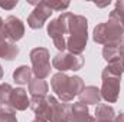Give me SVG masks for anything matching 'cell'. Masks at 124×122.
Instances as JSON below:
<instances>
[{"instance_id": "cell-1", "label": "cell", "mask_w": 124, "mask_h": 122, "mask_svg": "<svg viewBox=\"0 0 124 122\" xmlns=\"http://www.w3.org/2000/svg\"><path fill=\"white\" fill-rule=\"evenodd\" d=\"M66 50L74 55H81L88 40V20L81 14L66 12Z\"/></svg>"}, {"instance_id": "cell-2", "label": "cell", "mask_w": 124, "mask_h": 122, "mask_svg": "<svg viewBox=\"0 0 124 122\" xmlns=\"http://www.w3.org/2000/svg\"><path fill=\"white\" fill-rule=\"evenodd\" d=\"M124 72V65L121 61L108 63L101 73L102 86H101V98L108 103H114L118 99L120 93V81Z\"/></svg>"}, {"instance_id": "cell-3", "label": "cell", "mask_w": 124, "mask_h": 122, "mask_svg": "<svg viewBox=\"0 0 124 122\" xmlns=\"http://www.w3.org/2000/svg\"><path fill=\"white\" fill-rule=\"evenodd\" d=\"M124 37V23L117 19H108L105 23H100L95 26L93 39L95 43L104 46H118Z\"/></svg>"}, {"instance_id": "cell-4", "label": "cell", "mask_w": 124, "mask_h": 122, "mask_svg": "<svg viewBox=\"0 0 124 122\" xmlns=\"http://www.w3.org/2000/svg\"><path fill=\"white\" fill-rule=\"evenodd\" d=\"M49 50L45 47H35L31 50L32 73L36 79H45L51 75V62Z\"/></svg>"}, {"instance_id": "cell-5", "label": "cell", "mask_w": 124, "mask_h": 122, "mask_svg": "<svg viewBox=\"0 0 124 122\" xmlns=\"http://www.w3.org/2000/svg\"><path fill=\"white\" fill-rule=\"evenodd\" d=\"M48 34L54 42V46L59 50L65 52L66 49V12L61 13L58 19L51 20L48 25Z\"/></svg>"}, {"instance_id": "cell-6", "label": "cell", "mask_w": 124, "mask_h": 122, "mask_svg": "<svg viewBox=\"0 0 124 122\" xmlns=\"http://www.w3.org/2000/svg\"><path fill=\"white\" fill-rule=\"evenodd\" d=\"M82 65L84 59L81 55H74L69 52H59L52 59V66L62 73H65L66 70H79Z\"/></svg>"}, {"instance_id": "cell-7", "label": "cell", "mask_w": 124, "mask_h": 122, "mask_svg": "<svg viewBox=\"0 0 124 122\" xmlns=\"http://www.w3.org/2000/svg\"><path fill=\"white\" fill-rule=\"evenodd\" d=\"M29 3L35 4V9L32 10V13L28 17V25H29L31 29H40L54 12L48 7L45 0L43 1H32L31 0Z\"/></svg>"}, {"instance_id": "cell-8", "label": "cell", "mask_w": 124, "mask_h": 122, "mask_svg": "<svg viewBox=\"0 0 124 122\" xmlns=\"http://www.w3.org/2000/svg\"><path fill=\"white\" fill-rule=\"evenodd\" d=\"M51 86L54 92H56V95L59 96L61 102H71L74 99V95L71 93V86H69V76L66 73L58 72L52 76L51 79Z\"/></svg>"}, {"instance_id": "cell-9", "label": "cell", "mask_w": 124, "mask_h": 122, "mask_svg": "<svg viewBox=\"0 0 124 122\" xmlns=\"http://www.w3.org/2000/svg\"><path fill=\"white\" fill-rule=\"evenodd\" d=\"M51 103L49 122H69L71 119V105L58 101L55 96H48Z\"/></svg>"}, {"instance_id": "cell-10", "label": "cell", "mask_w": 124, "mask_h": 122, "mask_svg": "<svg viewBox=\"0 0 124 122\" xmlns=\"http://www.w3.org/2000/svg\"><path fill=\"white\" fill-rule=\"evenodd\" d=\"M32 111L36 115V119L42 122H48L51 116V103L48 96H32L31 98V105Z\"/></svg>"}, {"instance_id": "cell-11", "label": "cell", "mask_w": 124, "mask_h": 122, "mask_svg": "<svg viewBox=\"0 0 124 122\" xmlns=\"http://www.w3.org/2000/svg\"><path fill=\"white\" fill-rule=\"evenodd\" d=\"M4 30H6V36L7 39L15 43L17 40H20L25 34V25L23 22L16 17V16H9L6 20H4Z\"/></svg>"}, {"instance_id": "cell-12", "label": "cell", "mask_w": 124, "mask_h": 122, "mask_svg": "<svg viewBox=\"0 0 124 122\" xmlns=\"http://www.w3.org/2000/svg\"><path fill=\"white\" fill-rule=\"evenodd\" d=\"M31 105V99L28 98V93L23 88H16L12 91L10 95V106L15 111H25Z\"/></svg>"}, {"instance_id": "cell-13", "label": "cell", "mask_w": 124, "mask_h": 122, "mask_svg": "<svg viewBox=\"0 0 124 122\" xmlns=\"http://www.w3.org/2000/svg\"><path fill=\"white\" fill-rule=\"evenodd\" d=\"M69 122H95V118L90 115L88 106L77 102L71 105V119Z\"/></svg>"}, {"instance_id": "cell-14", "label": "cell", "mask_w": 124, "mask_h": 122, "mask_svg": "<svg viewBox=\"0 0 124 122\" xmlns=\"http://www.w3.org/2000/svg\"><path fill=\"white\" fill-rule=\"evenodd\" d=\"M79 102L84 105H98L101 101V92L97 86H85L79 95Z\"/></svg>"}, {"instance_id": "cell-15", "label": "cell", "mask_w": 124, "mask_h": 122, "mask_svg": "<svg viewBox=\"0 0 124 122\" xmlns=\"http://www.w3.org/2000/svg\"><path fill=\"white\" fill-rule=\"evenodd\" d=\"M94 118H95V122H114L116 112H114L113 106H110L107 103H98Z\"/></svg>"}, {"instance_id": "cell-16", "label": "cell", "mask_w": 124, "mask_h": 122, "mask_svg": "<svg viewBox=\"0 0 124 122\" xmlns=\"http://www.w3.org/2000/svg\"><path fill=\"white\" fill-rule=\"evenodd\" d=\"M19 55V47L12 42H0V59L13 61Z\"/></svg>"}, {"instance_id": "cell-17", "label": "cell", "mask_w": 124, "mask_h": 122, "mask_svg": "<svg viewBox=\"0 0 124 122\" xmlns=\"http://www.w3.org/2000/svg\"><path fill=\"white\" fill-rule=\"evenodd\" d=\"M13 79L19 85H29V82L32 81V68L25 66V65L19 66L13 72Z\"/></svg>"}, {"instance_id": "cell-18", "label": "cell", "mask_w": 124, "mask_h": 122, "mask_svg": "<svg viewBox=\"0 0 124 122\" xmlns=\"http://www.w3.org/2000/svg\"><path fill=\"white\" fill-rule=\"evenodd\" d=\"M48 83L43 79L33 78L29 82V92L32 96H48Z\"/></svg>"}, {"instance_id": "cell-19", "label": "cell", "mask_w": 124, "mask_h": 122, "mask_svg": "<svg viewBox=\"0 0 124 122\" xmlns=\"http://www.w3.org/2000/svg\"><path fill=\"white\" fill-rule=\"evenodd\" d=\"M0 122H17L16 111L9 105H0Z\"/></svg>"}, {"instance_id": "cell-20", "label": "cell", "mask_w": 124, "mask_h": 122, "mask_svg": "<svg viewBox=\"0 0 124 122\" xmlns=\"http://www.w3.org/2000/svg\"><path fill=\"white\" fill-rule=\"evenodd\" d=\"M69 86H71V93L74 96L79 95L81 92L84 91V88H85L84 81L79 76H69Z\"/></svg>"}, {"instance_id": "cell-21", "label": "cell", "mask_w": 124, "mask_h": 122, "mask_svg": "<svg viewBox=\"0 0 124 122\" xmlns=\"http://www.w3.org/2000/svg\"><path fill=\"white\" fill-rule=\"evenodd\" d=\"M12 91H13V88L10 83H1L0 85V105H9L10 106Z\"/></svg>"}, {"instance_id": "cell-22", "label": "cell", "mask_w": 124, "mask_h": 122, "mask_svg": "<svg viewBox=\"0 0 124 122\" xmlns=\"http://www.w3.org/2000/svg\"><path fill=\"white\" fill-rule=\"evenodd\" d=\"M45 3L52 12H65L69 7V1H62V0H45Z\"/></svg>"}, {"instance_id": "cell-23", "label": "cell", "mask_w": 124, "mask_h": 122, "mask_svg": "<svg viewBox=\"0 0 124 122\" xmlns=\"http://www.w3.org/2000/svg\"><path fill=\"white\" fill-rule=\"evenodd\" d=\"M111 19H117L121 23H124V0H118L116 1V9L110 13Z\"/></svg>"}, {"instance_id": "cell-24", "label": "cell", "mask_w": 124, "mask_h": 122, "mask_svg": "<svg viewBox=\"0 0 124 122\" xmlns=\"http://www.w3.org/2000/svg\"><path fill=\"white\" fill-rule=\"evenodd\" d=\"M17 0H10V1H7V0H0V7H3V9H6V10H12L13 7H16L17 6Z\"/></svg>"}, {"instance_id": "cell-25", "label": "cell", "mask_w": 124, "mask_h": 122, "mask_svg": "<svg viewBox=\"0 0 124 122\" xmlns=\"http://www.w3.org/2000/svg\"><path fill=\"white\" fill-rule=\"evenodd\" d=\"M117 50H118V58H120V61L123 62V65H124V37H123V40L120 42V45L117 46Z\"/></svg>"}, {"instance_id": "cell-26", "label": "cell", "mask_w": 124, "mask_h": 122, "mask_svg": "<svg viewBox=\"0 0 124 122\" xmlns=\"http://www.w3.org/2000/svg\"><path fill=\"white\" fill-rule=\"evenodd\" d=\"M6 39H7V36H6V30H4V22L0 17V42H4Z\"/></svg>"}, {"instance_id": "cell-27", "label": "cell", "mask_w": 124, "mask_h": 122, "mask_svg": "<svg viewBox=\"0 0 124 122\" xmlns=\"http://www.w3.org/2000/svg\"><path fill=\"white\" fill-rule=\"evenodd\" d=\"M114 122H124V112H120L118 115H116Z\"/></svg>"}, {"instance_id": "cell-28", "label": "cell", "mask_w": 124, "mask_h": 122, "mask_svg": "<svg viewBox=\"0 0 124 122\" xmlns=\"http://www.w3.org/2000/svg\"><path fill=\"white\" fill-rule=\"evenodd\" d=\"M110 3H111V1H110V0H107V1H105V3H95V4H97V6H98V7H105V6H108V4H110Z\"/></svg>"}, {"instance_id": "cell-29", "label": "cell", "mask_w": 124, "mask_h": 122, "mask_svg": "<svg viewBox=\"0 0 124 122\" xmlns=\"http://www.w3.org/2000/svg\"><path fill=\"white\" fill-rule=\"evenodd\" d=\"M3 78V68H1V65H0V79Z\"/></svg>"}, {"instance_id": "cell-30", "label": "cell", "mask_w": 124, "mask_h": 122, "mask_svg": "<svg viewBox=\"0 0 124 122\" xmlns=\"http://www.w3.org/2000/svg\"><path fill=\"white\" fill-rule=\"evenodd\" d=\"M32 122H42V121H39V119H35V121H32Z\"/></svg>"}]
</instances>
